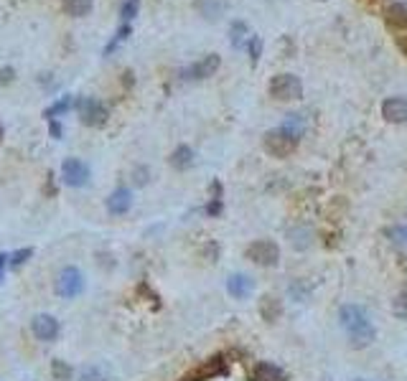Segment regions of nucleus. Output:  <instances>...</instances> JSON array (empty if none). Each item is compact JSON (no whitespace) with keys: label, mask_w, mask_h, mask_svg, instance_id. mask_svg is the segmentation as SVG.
Segmentation results:
<instances>
[{"label":"nucleus","mask_w":407,"mask_h":381,"mask_svg":"<svg viewBox=\"0 0 407 381\" xmlns=\"http://www.w3.org/2000/svg\"><path fill=\"white\" fill-rule=\"evenodd\" d=\"M387 237L395 247H407V224H397L387 229Z\"/></svg>","instance_id":"nucleus-24"},{"label":"nucleus","mask_w":407,"mask_h":381,"mask_svg":"<svg viewBox=\"0 0 407 381\" xmlns=\"http://www.w3.org/2000/svg\"><path fill=\"white\" fill-rule=\"evenodd\" d=\"M92 6H94V0H61V8H64V13L72 18H82L87 16L92 10Z\"/></svg>","instance_id":"nucleus-18"},{"label":"nucleus","mask_w":407,"mask_h":381,"mask_svg":"<svg viewBox=\"0 0 407 381\" xmlns=\"http://www.w3.org/2000/svg\"><path fill=\"white\" fill-rule=\"evenodd\" d=\"M339 323H341V328L346 331V336H349L351 346L354 348H364L374 340L372 320H369V315H366L364 307L357 305V303H346V305H341Z\"/></svg>","instance_id":"nucleus-1"},{"label":"nucleus","mask_w":407,"mask_h":381,"mask_svg":"<svg viewBox=\"0 0 407 381\" xmlns=\"http://www.w3.org/2000/svg\"><path fill=\"white\" fill-rule=\"evenodd\" d=\"M249 379L252 381H285V371L280 366L270 364V361H260V364L252 366Z\"/></svg>","instance_id":"nucleus-14"},{"label":"nucleus","mask_w":407,"mask_h":381,"mask_svg":"<svg viewBox=\"0 0 407 381\" xmlns=\"http://www.w3.org/2000/svg\"><path fill=\"white\" fill-rule=\"evenodd\" d=\"M51 373H54V379H59V381H69L72 379V366H67L64 361H54V364H51Z\"/></svg>","instance_id":"nucleus-25"},{"label":"nucleus","mask_w":407,"mask_h":381,"mask_svg":"<svg viewBox=\"0 0 407 381\" xmlns=\"http://www.w3.org/2000/svg\"><path fill=\"white\" fill-rule=\"evenodd\" d=\"M0 140H3V124H0Z\"/></svg>","instance_id":"nucleus-35"},{"label":"nucleus","mask_w":407,"mask_h":381,"mask_svg":"<svg viewBox=\"0 0 407 381\" xmlns=\"http://www.w3.org/2000/svg\"><path fill=\"white\" fill-rule=\"evenodd\" d=\"M79 381H107V371H105L102 366L90 364L79 371Z\"/></svg>","instance_id":"nucleus-23"},{"label":"nucleus","mask_w":407,"mask_h":381,"mask_svg":"<svg viewBox=\"0 0 407 381\" xmlns=\"http://www.w3.org/2000/svg\"><path fill=\"white\" fill-rule=\"evenodd\" d=\"M130 206H133V193H130V188H115L112 193H109L107 199V211L112 216H123L130 211Z\"/></svg>","instance_id":"nucleus-12"},{"label":"nucleus","mask_w":407,"mask_h":381,"mask_svg":"<svg viewBox=\"0 0 407 381\" xmlns=\"http://www.w3.org/2000/svg\"><path fill=\"white\" fill-rule=\"evenodd\" d=\"M138 8H140V0H125L123 8H120V16H123L125 23H127V21H133L135 13H138Z\"/></svg>","instance_id":"nucleus-26"},{"label":"nucleus","mask_w":407,"mask_h":381,"mask_svg":"<svg viewBox=\"0 0 407 381\" xmlns=\"http://www.w3.org/2000/svg\"><path fill=\"white\" fill-rule=\"evenodd\" d=\"M69 105H72V100H69V97H64V100L56 102L54 107H49V112H46V117H51V120H54V117H56V115H61V112H67Z\"/></svg>","instance_id":"nucleus-29"},{"label":"nucleus","mask_w":407,"mask_h":381,"mask_svg":"<svg viewBox=\"0 0 407 381\" xmlns=\"http://www.w3.org/2000/svg\"><path fill=\"white\" fill-rule=\"evenodd\" d=\"M171 166L176 171H186L189 166H194V150L189 145H178L174 150V155H171Z\"/></svg>","instance_id":"nucleus-19"},{"label":"nucleus","mask_w":407,"mask_h":381,"mask_svg":"<svg viewBox=\"0 0 407 381\" xmlns=\"http://www.w3.org/2000/svg\"><path fill=\"white\" fill-rule=\"evenodd\" d=\"M280 130H283V133H288L291 138H295V140H300V138L306 135V130H308V120H306V115H300V112L285 115L283 124H280Z\"/></svg>","instance_id":"nucleus-15"},{"label":"nucleus","mask_w":407,"mask_h":381,"mask_svg":"<svg viewBox=\"0 0 407 381\" xmlns=\"http://www.w3.org/2000/svg\"><path fill=\"white\" fill-rule=\"evenodd\" d=\"M222 373H227L225 358L214 356V358H207L201 366H196L191 373H186L183 381H209V379H214V376H222Z\"/></svg>","instance_id":"nucleus-9"},{"label":"nucleus","mask_w":407,"mask_h":381,"mask_svg":"<svg viewBox=\"0 0 407 381\" xmlns=\"http://www.w3.org/2000/svg\"><path fill=\"white\" fill-rule=\"evenodd\" d=\"M392 313L397 315V318H407V290L399 292L397 298L392 300Z\"/></svg>","instance_id":"nucleus-27"},{"label":"nucleus","mask_w":407,"mask_h":381,"mask_svg":"<svg viewBox=\"0 0 407 381\" xmlns=\"http://www.w3.org/2000/svg\"><path fill=\"white\" fill-rule=\"evenodd\" d=\"M31 254H34V249H21V252H16V254H13V259H10V262L18 267V265H23V262L31 257Z\"/></svg>","instance_id":"nucleus-31"},{"label":"nucleus","mask_w":407,"mask_h":381,"mask_svg":"<svg viewBox=\"0 0 407 381\" xmlns=\"http://www.w3.org/2000/svg\"><path fill=\"white\" fill-rule=\"evenodd\" d=\"M127 36H130V25H127V23L120 25V31H117V34H115V39H112V43H109L107 49H105V54H109V51L115 49V46H117V43H120V41H125Z\"/></svg>","instance_id":"nucleus-28"},{"label":"nucleus","mask_w":407,"mask_h":381,"mask_svg":"<svg viewBox=\"0 0 407 381\" xmlns=\"http://www.w3.org/2000/svg\"><path fill=\"white\" fill-rule=\"evenodd\" d=\"M6 259H8V254H3V252H0V272H3V267H6Z\"/></svg>","instance_id":"nucleus-34"},{"label":"nucleus","mask_w":407,"mask_h":381,"mask_svg":"<svg viewBox=\"0 0 407 381\" xmlns=\"http://www.w3.org/2000/svg\"><path fill=\"white\" fill-rule=\"evenodd\" d=\"M145 181H148V168H138V171H135V183L143 186Z\"/></svg>","instance_id":"nucleus-32"},{"label":"nucleus","mask_w":407,"mask_h":381,"mask_svg":"<svg viewBox=\"0 0 407 381\" xmlns=\"http://www.w3.org/2000/svg\"><path fill=\"white\" fill-rule=\"evenodd\" d=\"M59 331H61V325H59V320L54 315L43 313L34 318V336L39 340H54L59 336Z\"/></svg>","instance_id":"nucleus-11"},{"label":"nucleus","mask_w":407,"mask_h":381,"mask_svg":"<svg viewBox=\"0 0 407 381\" xmlns=\"http://www.w3.org/2000/svg\"><path fill=\"white\" fill-rule=\"evenodd\" d=\"M387 21L392 25L407 28V3H392V6H387Z\"/></svg>","instance_id":"nucleus-22"},{"label":"nucleus","mask_w":407,"mask_h":381,"mask_svg":"<svg viewBox=\"0 0 407 381\" xmlns=\"http://www.w3.org/2000/svg\"><path fill=\"white\" fill-rule=\"evenodd\" d=\"M262 148H265V153H270L273 157H291L293 153H295V148H298V140L278 127V130H270V133L265 135Z\"/></svg>","instance_id":"nucleus-4"},{"label":"nucleus","mask_w":407,"mask_h":381,"mask_svg":"<svg viewBox=\"0 0 407 381\" xmlns=\"http://www.w3.org/2000/svg\"><path fill=\"white\" fill-rule=\"evenodd\" d=\"M222 64L219 54H209V56L199 58L196 64L181 69V79H189V82H199V79H207V76H214L216 69Z\"/></svg>","instance_id":"nucleus-6"},{"label":"nucleus","mask_w":407,"mask_h":381,"mask_svg":"<svg viewBox=\"0 0 407 381\" xmlns=\"http://www.w3.org/2000/svg\"><path fill=\"white\" fill-rule=\"evenodd\" d=\"M382 117L392 124L407 122V100L405 97H387L382 102Z\"/></svg>","instance_id":"nucleus-10"},{"label":"nucleus","mask_w":407,"mask_h":381,"mask_svg":"<svg viewBox=\"0 0 407 381\" xmlns=\"http://www.w3.org/2000/svg\"><path fill=\"white\" fill-rule=\"evenodd\" d=\"M51 135H54V138H59V135H61V127H59L56 122L51 124Z\"/></svg>","instance_id":"nucleus-33"},{"label":"nucleus","mask_w":407,"mask_h":381,"mask_svg":"<svg viewBox=\"0 0 407 381\" xmlns=\"http://www.w3.org/2000/svg\"><path fill=\"white\" fill-rule=\"evenodd\" d=\"M270 94L278 102H293L303 97V82L295 74H278L270 79Z\"/></svg>","instance_id":"nucleus-2"},{"label":"nucleus","mask_w":407,"mask_h":381,"mask_svg":"<svg viewBox=\"0 0 407 381\" xmlns=\"http://www.w3.org/2000/svg\"><path fill=\"white\" fill-rule=\"evenodd\" d=\"M247 51H249V56H252V61H258L260 51H262V41H260L258 36H252V41L247 43Z\"/></svg>","instance_id":"nucleus-30"},{"label":"nucleus","mask_w":407,"mask_h":381,"mask_svg":"<svg viewBox=\"0 0 407 381\" xmlns=\"http://www.w3.org/2000/svg\"><path fill=\"white\" fill-rule=\"evenodd\" d=\"M229 41H232L234 49H247V43L252 41L249 25L242 23V21H234L232 28H229Z\"/></svg>","instance_id":"nucleus-16"},{"label":"nucleus","mask_w":407,"mask_h":381,"mask_svg":"<svg viewBox=\"0 0 407 381\" xmlns=\"http://www.w3.org/2000/svg\"><path fill=\"white\" fill-rule=\"evenodd\" d=\"M260 315H262V320H267V323L280 320V315H283V305H280V300L278 298H262L260 300Z\"/></svg>","instance_id":"nucleus-17"},{"label":"nucleus","mask_w":407,"mask_h":381,"mask_svg":"<svg viewBox=\"0 0 407 381\" xmlns=\"http://www.w3.org/2000/svg\"><path fill=\"white\" fill-rule=\"evenodd\" d=\"M61 181L72 186V188H79V186H87L90 181V166L76 160V157H67L64 166H61Z\"/></svg>","instance_id":"nucleus-8"},{"label":"nucleus","mask_w":407,"mask_h":381,"mask_svg":"<svg viewBox=\"0 0 407 381\" xmlns=\"http://www.w3.org/2000/svg\"><path fill=\"white\" fill-rule=\"evenodd\" d=\"M244 257L260 267H275L280 262V247L273 239H255L244 249Z\"/></svg>","instance_id":"nucleus-3"},{"label":"nucleus","mask_w":407,"mask_h":381,"mask_svg":"<svg viewBox=\"0 0 407 381\" xmlns=\"http://www.w3.org/2000/svg\"><path fill=\"white\" fill-rule=\"evenodd\" d=\"M76 109H79L82 122L90 124V127H102V124L107 122V107H105L100 100H94V97H84V100H79Z\"/></svg>","instance_id":"nucleus-5"},{"label":"nucleus","mask_w":407,"mask_h":381,"mask_svg":"<svg viewBox=\"0 0 407 381\" xmlns=\"http://www.w3.org/2000/svg\"><path fill=\"white\" fill-rule=\"evenodd\" d=\"M252 290H255V282H252V277H247V274H242V272L229 274V280H227V292H229L232 298L244 300Z\"/></svg>","instance_id":"nucleus-13"},{"label":"nucleus","mask_w":407,"mask_h":381,"mask_svg":"<svg viewBox=\"0 0 407 381\" xmlns=\"http://www.w3.org/2000/svg\"><path fill=\"white\" fill-rule=\"evenodd\" d=\"M196 10H199L207 21H219V16H222L225 8H222L219 0H196Z\"/></svg>","instance_id":"nucleus-20"},{"label":"nucleus","mask_w":407,"mask_h":381,"mask_svg":"<svg viewBox=\"0 0 407 381\" xmlns=\"http://www.w3.org/2000/svg\"><path fill=\"white\" fill-rule=\"evenodd\" d=\"M84 290V277L76 267H67L61 270V274L56 277V292L61 298H76Z\"/></svg>","instance_id":"nucleus-7"},{"label":"nucleus","mask_w":407,"mask_h":381,"mask_svg":"<svg viewBox=\"0 0 407 381\" xmlns=\"http://www.w3.org/2000/svg\"><path fill=\"white\" fill-rule=\"evenodd\" d=\"M288 239H291V244L295 249H308L311 247V229H306V226H293L291 232H288Z\"/></svg>","instance_id":"nucleus-21"}]
</instances>
